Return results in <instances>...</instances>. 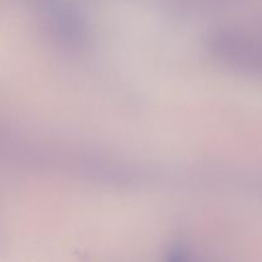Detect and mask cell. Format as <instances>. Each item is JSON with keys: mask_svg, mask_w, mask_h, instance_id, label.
I'll return each mask as SVG.
<instances>
[{"mask_svg": "<svg viewBox=\"0 0 262 262\" xmlns=\"http://www.w3.org/2000/svg\"><path fill=\"white\" fill-rule=\"evenodd\" d=\"M166 262H187V260L186 256H184L183 253L179 252V251H174V252L169 256V260Z\"/></svg>", "mask_w": 262, "mask_h": 262, "instance_id": "1", "label": "cell"}]
</instances>
